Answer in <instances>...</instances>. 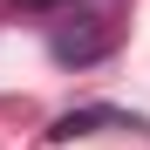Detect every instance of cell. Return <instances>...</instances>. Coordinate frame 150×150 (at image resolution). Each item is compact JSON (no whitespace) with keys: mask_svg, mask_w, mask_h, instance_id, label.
Returning a JSON list of instances; mask_svg holds the SVG:
<instances>
[{"mask_svg":"<svg viewBox=\"0 0 150 150\" xmlns=\"http://www.w3.org/2000/svg\"><path fill=\"white\" fill-rule=\"evenodd\" d=\"M89 130H143V116H123V109H68L48 123V143H75Z\"/></svg>","mask_w":150,"mask_h":150,"instance_id":"1","label":"cell"},{"mask_svg":"<svg viewBox=\"0 0 150 150\" xmlns=\"http://www.w3.org/2000/svg\"><path fill=\"white\" fill-rule=\"evenodd\" d=\"M55 62H103L109 55V34L103 28H55Z\"/></svg>","mask_w":150,"mask_h":150,"instance_id":"2","label":"cell"}]
</instances>
